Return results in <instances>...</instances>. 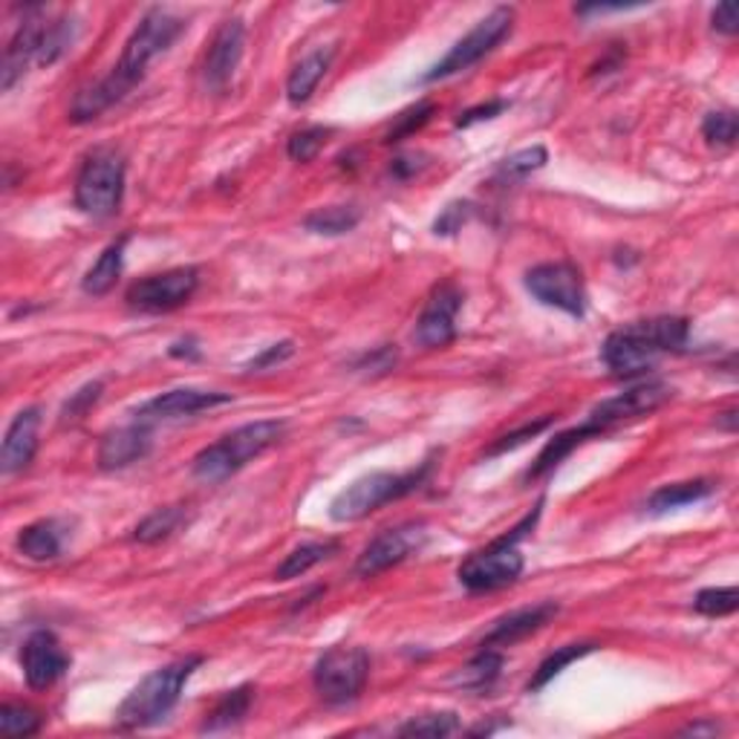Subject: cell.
Returning a JSON list of instances; mask_svg holds the SVG:
<instances>
[{
    "label": "cell",
    "mask_w": 739,
    "mask_h": 739,
    "mask_svg": "<svg viewBox=\"0 0 739 739\" xmlns=\"http://www.w3.org/2000/svg\"><path fill=\"white\" fill-rule=\"evenodd\" d=\"M168 353H171V358H191V362H197V358L203 356V353H199L197 338H191V335H188V338H183V342L171 344V349H168Z\"/></svg>",
    "instance_id": "obj_49"
},
{
    "label": "cell",
    "mask_w": 739,
    "mask_h": 739,
    "mask_svg": "<svg viewBox=\"0 0 739 739\" xmlns=\"http://www.w3.org/2000/svg\"><path fill=\"white\" fill-rule=\"evenodd\" d=\"M434 471V460H425L413 471L405 474H393V471H373V474L358 476L356 483H349L347 489L338 491L329 505V518L335 523H356L364 520L367 514L378 512L382 505L402 500L413 491H420L425 480Z\"/></svg>",
    "instance_id": "obj_5"
},
{
    "label": "cell",
    "mask_w": 739,
    "mask_h": 739,
    "mask_svg": "<svg viewBox=\"0 0 739 739\" xmlns=\"http://www.w3.org/2000/svg\"><path fill=\"white\" fill-rule=\"evenodd\" d=\"M67 526L61 520L56 518H43L36 520V523H29L18 532V552L23 558L36 563H47V561H58L61 552H65L67 543Z\"/></svg>",
    "instance_id": "obj_22"
},
{
    "label": "cell",
    "mask_w": 739,
    "mask_h": 739,
    "mask_svg": "<svg viewBox=\"0 0 739 739\" xmlns=\"http://www.w3.org/2000/svg\"><path fill=\"white\" fill-rule=\"evenodd\" d=\"M101 391H105V384L90 382V384H85L79 393H72V396L67 398V405L61 407V422H65V425L70 422L72 425V422L85 420V413L101 398Z\"/></svg>",
    "instance_id": "obj_42"
},
{
    "label": "cell",
    "mask_w": 739,
    "mask_h": 739,
    "mask_svg": "<svg viewBox=\"0 0 739 739\" xmlns=\"http://www.w3.org/2000/svg\"><path fill=\"white\" fill-rule=\"evenodd\" d=\"M682 733H693V737H699V733H719V726L713 719H704V722H693V726L682 728Z\"/></svg>",
    "instance_id": "obj_50"
},
{
    "label": "cell",
    "mask_w": 739,
    "mask_h": 739,
    "mask_svg": "<svg viewBox=\"0 0 739 739\" xmlns=\"http://www.w3.org/2000/svg\"><path fill=\"white\" fill-rule=\"evenodd\" d=\"M541 509H543V503H538L532 512L526 514V518L520 520L512 532L503 534L500 541L489 543V546L480 549V552H474V554H469V558L462 561L456 578H460V583L465 587V590L494 592V590H503V587H509V583L518 581L520 572H523V554L518 552V543L523 541L529 532H532L534 523H538V518H541Z\"/></svg>",
    "instance_id": "obj_6"
},
{
    "label": "cell",
    "mask_w": 739,
    "mask_h": 739,
    "mask_svg": "<svg viewBox=\"0 0 739 739\" xmlns=\"http://www.w3.org/2000/svg\"><path fill=\"white\" fill-rule=\"evenodd\" d=\"M333 58H335V47H318V50H313L309 56L300 58L298 65L292 67L289 79H286V96H289L292 105H304V101H309L315 87H318L321 79L327 76Z\"/></svg>",
    "instance_id": "obj_23"
},
{
    "label": "cell",
    "mask_w": 739,
    "mask_h": 739,
    "mask_svg": "<svg viewBox=\"0 0 739 739\" xmlns=\"http://www.w3.org/2000/svg\"><path fill=\"white\" fill-rule=\"evenodd\" d=\"M252 702H255V688H252V684H240V688L228 690V693H223V697L217 699L211 711L206 713V722H203L199 731L214 733L240 726L243 719L249 717Z\"/></svg>",
    "instance_id": "obj_25"
},
{
    "label": "cell",
    "mask_w": 739,
    "mask_h": 739,
    "mask_svg": "<svg viewBox=\"0 0 739 739\" xmlns=\"http://www.w3.org/2000/svg\"><path fill=\"white\" fill-rule=\"evenodd\" d=\"M500 668H503V653H497L494 647H483L465 668H460V673L454 676V684L469 690H483L497 679Z\"/></svg>",
    "instance_id": "obj_31"
},
{
    "label": "cell",
    "mask_w": 739,
    "mask_h": 739,
    "mask_svg": "<svg viewBox=\"0 0 739 739\" xmlns=\"http://www.w3.org/2000/svg\"><path fill=\"white\" fill-rule=\"evenodd\" d=\"M427 543V529L425 523H402V526L384 529L373 541L364 546L356 561V575L358 578H373L378 572H387L391 566L405 563L422 546Z\"/></svg>",
    "instance_id": "obj_12"
},
{
    "label": "cell",
    "mask_w": 739,
    "mask_h": 739,
    "mask_svg": "<svg viewBox=\"0 0 739 739\" xmlns=\"http://www.w3.org/2000/svg\"><path fill=\"white\" fill-rule=\"evenodd\" d=\"M284 434V420H257L249 422V425H240L237 431L220 436V440L211 442L208 449H203L194 456V476L208 485L223 483V480H228L240 469H246L264 451H269L272 445H277Z\"/></svg>",
    "instance_id": "obj_4"
},
{
    "label": "cell",
    "mask_w": 739,
    "mask_h": 739,
    "mask_svg": "<svg viewBox=\"0 0 739 739\" xmlns=\"http://www.w3.org/2000/svg\"><path fill=\"white\" fill-rule=\"evenodd\" d=\"M329 136H333V128H324V125H309V128L295 130L286 142V154H289L292 162H313L324 150Z\"/></svg>",
    "instance_id": "obj_33"
},
{
    "label": "cell",
    "mask_w": 739,
    "mask_h": 739,
    "mask_svg": "<svg viewBox=\"0 0 739 739\" xmlns=\"http://www.w3.org/2000/svg\"><path fill=\"white\" fill-rule=\"evenodd\" d=\"M23 679L32 690H47L70 670V656L50 630H36L21 650Z\"/></svg>",
    "instance_id": "obj_17"
},
{
    "label": "cell",
    "mask_w": 739,
    "mask_h": 739,
    "mask_svg": "<svg viewBox=\"0 0 739 739\" xmlns=\"http://www.w3.org/2000/svg\"><path fill=\"white\" fill-rule=\"evenodd\" d=\"M38 427H41V411L38 407H23L14 413L12 425L7 427L3 449H0V471L7 476L21 474L29 469V462L38 451Z\"/></svg>",
    "instance_id": "obj_20"
},
{
    "label": "cell",
    "mask_w": 739,
    "mask_h": 739,
    "mask_svg": "<svg viewBox=\"0 0 739 739\" xmlns=\"http://www.w3.org/2000/svg\"><path fill=\"white\" fill-rule=\"evenodd\" d=\"M358 223H362V208L358 206L315 208L313 214H306L304 217L306 231H313V235H327V237L347 235V231H353Z\"/></svg>",
    "instance_id": "obj_30"
},
{
    "label": "cell",
    "mask_w": 739,
    "mask_h": 739,
    "mask_svg": "<svg viewBox=\"0 0 739 739\" xmlns=\"http://www.w3.org/2000/svg\"><path fill=\"white\" fill-rule=\"evenodd\" d=\"M462 289L451 280H445L442 286H436L434 295L427 298L425 309H422L420 321H416V344L427 349H442L449 347L456 338V315L462 309Z\"/></svg>",
    "instance_id": "obj_14"
},
{
    "label": "cell",
    "mask_w": 739,
    "mask_h": 739,
    "mask_svg": "<svg viewBox=\"0 0 739 739\" xmlns=\"http://www.w3.org/2000/svg\"><path fill=\"white\" fill-rule=\"evenodd\" d=\"M434 101H416L413 107H407L405 114H398L396 119H393L391 130H387V136H384V142L393 145V142H402V139H407V136H413L416 130H422L431 121V116H434Z\"/></svg>",
    "instance_id": "obj_38"
},
{
    "label": "cell",
    "mask_w": 739,
    "mask_h": 739,
    "mask_svg": "<svg viewBox=\"0 0 739 739\" xmlns=\"http://www.w3.org/2000/svg\"><path fill=\"white\" fill-rule=\"evenodd\" d=\"M188 23L179 18V14L168 12V9H148L142 14V21L136 23V29L130 32L121 58L116 61V67L107 72L105 79L96 81V85L85 87V90L76 92L70 107V119L76 125H87V121L99 119L105 110L121 101L134 90L139 81L145 79L148 67L157 61L159 56L171 50L177 38L183 36Z\"/></svg>",
    "instance_id": "obj_1"
},
{
    "label": "cell",
    "mask_w": 739,
    "mask_h": 739,
    "mask_svg": "<svg viewBox=\"0 0 739 739\" xmlns=\"http://www.w3.org/2000/svg\"><path fill=\"white\" fill-rule=\"evenodd\" d=\"M737 134H739V121L737 114H731V110H713V114L704 116L702 136L708 145L731 148V145L737 142Z\"/></svg>",
    "instance_id": "obj_39"
},
{
    "label": "cell",
    "mask_w": 739,
    "mask_h": 739,
    "mask_svg": "<svg viewBox=\"0 0 739 739\" xmlns=\"http://www.w3.org/2000/svg\"><path fill=\"white\" fill-rule=\"evenodd\" d=\"M199 286V269L194 266H179V269L159 272V275L139 277L136 284L128 286L125 300L136 313H174L183 304L194 298Z\"/></svg>",
    "instance_id": "obj_11"
},
{
    "label": "cell",
    "mask_w": 739,
    "mask_h": 739,
    "mask_svg": "<svg viewBox=\"0 0 739 739\" xmlns=\"http://www.w3.org/2000/svg\"><path fill=\"white\" fill-rule=\"evenodd\" d=\"M690 324L676 315H661L650 321H633L627 327L607 335L601 358L607 370L619 378H635L668 353H682L688 347Z\"/></svg>",
    "instance_id": "obj_2"
},
{
    "label": "cell",
    "mask_w": 739,
    "mask_h": 739,
    "mask_svg": "<svg viewBox=\"0 0 739 739\" xmlns=\"http://www.w3.org/2000/svg\"><path fill=\"white\" fill-rule=\"evenodd\" d=\"M558 612H561V607L554 604V601H543V604H532L523 607V610L509 612V615H503V619L491 624V630L485 633L480 647H494V650H497V647L518 644V641L529 639V635H534L538 630H543Z\"/></svg>",
    "instance_id": "obj_21"
},
{
    "label": "cell",
    "mask_w": 739,
    "mask_h": 739,
    "mask_svg": "<svg viewBox=\"0 0 739 739\" xmlns=\"http://www.w3.org/2000/svg\"><path fill=\"white\" fill-rule=\"evenodd\" d=\"M512 23H514L512 7H497L494 12H489L483 21H476V27L471 29L469 36L460 38V41H456L454 47H451V50L425 72V76H422L420 85H434V81L451 79L456 72H465L474 65H480V61L497 50L500 43H503V38L512 32Z\"/></svg>",
    "instance_id": "obj_8"
},
{
    "label": "cell",
    "mask_w": 739,
    "mask_h": 739,
    "mask_svg": "<svg viewBox=\"0 0 739 739\" xmlns=\"http://www.w3.org/2000/svg\"><path fill=\"white\" fill-rule=\"evenodd\" d=\"M243 47H246V27L240 18H228L214 32L208 52L203 58V85L211 92H223L231 79H235L237 67H240Z\"/></svg>",
    "instance_id": "obj_16"
},
{
    "label": "cell",
    "mask_w": 739,
    "mask_h": 739,
    "mask_svg": "<svg viewBox=\"0 0 739 739\" xmlns=\"http://www.w3.org/2000/svg\"><path fill=\"white\" fill-rule=\"evenodd\" d=\"M185 523H188V505H165V509H157L154 514H148V518L134 529V541L145 543V546H154V543L168 541Z\"/></svg>",
    "instance_id": "obj_28"
},
{
    "label": "cell",
    "mask_w": 739,
    "mask_h": 739,
    "mask_svg": "<svg viewBox=\"0 0 739 739\" xmlns=\"http://www.w3.org/2000/svg\"><path fill=\"white\" fill-rule=\"evenodd\" d=\"M292 356H295V342L286 338V342L272 344V347H266L260 356L252 358V362L246 364V370H249V373H260V370H272V367H277V364H284L286 358H292Z\"/></svg>",
    "instance_id": "obj_44"
},
{
    "label": "cell",
    "mask_w": 739,
    "mask_h": 739,
    "mask_svg": "<svg viewBox=\"0 0 739 739\" xmlns=\"http://www.w3.org/2000/svg\"><path fill=\"white\" fill-rule=\"evenodd\" d=\"M370 679V653L364 647H329L315 661L313 688L327 704H349L364 693Z\"/></svg>",
    "instance_id": "obj_9"
},
{
    "label": "cell",
    "mask_w": 739,
    "mask_h": 739,
    "mask_svg": "<svg viewBox=\"0 0 739 739\" xmlns=\"http://www.w3.org/2000/svg\"><path fill=\"white\" fill-rule=\"evenodd\" d=\"M43 717L27 704H12L7 702L0 708V731L7 737H32L41 731Z\"/></svg>",
    "instance_id": "obj_36"
},
{
    "label": "cell",
    "mask_w": 739,
    "mask_h": 739,
    "mask_svg": "<svg viewBox=\"0 0 739 739\" xmlns=\"http://www.w3.org/2000/svg\"><path fill=\"white\" fill-rule=\"evenodd\" d=\"M717 425H722L728 431V434H733V431H737V411H726V413H719L717 416Z\"/></svg>",
    "instance_id": "obj_51"
},
{
    "label": "cell",
    "mask_w": 739,
    "mask_h": 739,
    "mask_svg": "<svg viewBox=\"0 0 739 739\" xmlns=\"http://www.w3.org/2000/svg\"><path fill=\"white\" fill-rule=\"evenodd\" d=\"M474 217V203H451V206L442 208V214L434 223V235L451 237L456 231H462V226Z\"/></svg>",
    "instance_id": "obj_43"
},
{
    "label": "cell",
    "mask_w": 739,
    "mask_h": 739,
    "mask_svg": "<svg viewBox=\"0 0 739 739\" xmlns=\"http://www.w3.org/2000/svg\"><path fill=\"white\" fill-rule=\"evenodd\" d=\"M529 295L541 300L543 306L561 309L572 318H583L587 313V289H583V275L575 264L569 260H554V264L532 266L523 277Z\"/></svg>",
    "instance_id": "obj_10"
},
{
    "label": "cell",
    "mask_w": 739,
    "mask_h": 739,
    "mask_svg": "<svg viewBox=\"0 0 739 739\" xmlns=\"http://www.w3.org/2000/svg\"><path fill=\"white\" fill-rule=\"evenodd\" d=\"M228 402H231V393L177 387V391L159 393V396H154L150 402L136 407L134 420L145 422V425H157V422L183 420V416H194V413L199 411H211V407L228 405Z\"/></svg>",
    "instance_id": "obj_18"
},
{
    "label": "cell",
    "mask_w": 739,
    "mask_h": 739,
    "mask_svg": "<svg viewBox=\"0 0 739 739\" xmlns=\"http://www.w3.org/2000/svg\"><path fill=\"white\" fill-rule=\"evenodd\" d=\"M393 364H396V349L378 347L373 349V353H364L356 362V370H364V373H387Z\"/></svg>",
    "instance_id": "obj_46"
},
{
    "label": "cell",
    "mask_w": 739,
    "mask_h": 739,
    "mask_svg": "<svg viewBox=\"0 0 739 739\" xmlns=\"http://www.w3.org/2000/svg\"><path fill=\"white\" fill-rule=\"evenodd\" d=\"M739 607V592L737 587H711V590H702L693 598V610L704 619H726L733 615Z\"/></svg>",
    "instance_id": "obj_34"
},
{
    "label": "cell",
    "mask_w": 739,
    "mask_h": 739,
    "mask_svg": "<svg viewBox=\"0 0 739 739\" xmlns=\"http://www.w3.org/2000/svg\"><path fill=\"white\" fill-rule=\"evenodd\" d=\"M460 731V719L456 713L442 711V713H425V717H413L411 722L398 728L402 737H431V739H442L451 737V733Z\"/></svg>",
    "instance_id": "obj_35"
},
{
    "label": "cell",
    "mask_w": 739,
    "mask_h": 739,
    "mask_svg": "<svg viewBox=\"0 0 739 739\" xmlns=\"http://www.w3.org/2000/svg\"><path fill=\"white\" fill-rule=\"evenodd\" d=\"M72 41H76V21H72V18H58V21H52L50 27H47V38H43V50L41 58H38V65H56L58 58L70 50Z\"/></svg>",
    "instance_id": "obj_37"
},
{
    "label": "cell",
    "mask_w": 739,
    "mask_h": 739,
    "mask_svg": "<svg viewBox=\"0 0 739 739\" xmlns=\"http://www.w3.org/2000/svg\"><path fill=\"white\" fill-rule=\"evenodd\" d=\"M604 431L601 427H595L592 422H583V425L572 427V431H566V434H558L554 440L546 442V449L538 454V460H534V465L529 469V480H541V476H546L549 471H554L558 465H561L563 460H566L572 451L578 449V445H583L587 440H592V436H601Z\"/></svg>",
    "instance_id": "obj_24"
},
{
    "label": "cell",
    "mask_w": 739,
    "mask_h": 739,
    "mask_svg": "<svg viewBox=\"0 0 739 739\" xmlns=\"http://www.w3.org/2000/svg\"><path fill=\"white\" fill-rule=\"evenodd\" d=\"M673 398V387L664 382H641L635 384V387H630V391L624 393H615V396L604 398L601 405H595L590 411V420L595 427H601V431H610V427L621 425V422H630V420H641V416H647V413L659 411V407H664Z\"/></svg>",
    "instance_id": "obj_13"
},
{
    "label": "cell",
    "mask_w": 739,
    "mask_h": 739,
    "mask_svg": "<svg viewBox=\"0 0 739 739\" xmlns=\"http://www.w3.org/2000/svg\"><path fill=\"white\" fill-rule=\"evenodd\" d=\"M125 197V157L114 148H96L76 177V208L87 217H114Z\"/></svg>",
    "instance_id": "obj_7"
},
{
    "label": "cell",
    "mask_w": 739,
    "mask_h": 739,
    "mask_svg": "<svg viewBox=\"0 0 739 739\" xmlns=\"http://www.w3.org/2000/svg\"><path fill=\"white\" fill-rule=\"evenodd\" d=\"M598 644H592V641H583V644H566V647H558L554 653H549L546 659L541 661V668L534 670V676L529 679V690H541L546 688L549 682H552L554 676H561L563 668H569L572 661L583 659V656H590L592 650H595Z\"/></svg>",
    "instance_id": "obj_32"
},
{
    "label": "cell",
    "mask_w": 739,
    "mask_h": 739,
    "mask_svg": "<svg viewBox=\"0 0 739 739\" xmlns=\"http://www.w3.org/2000/svg\"><path fill=\"white\" fill-rule=\"evenodd\" d=\"M338 549H342V543L338 541H315L292 549V552L284 558V563L275 569V581H292V578L306 575L313 566L329 561Z\"/></svg>",
    "instance_id": "obj_29"
},
{
    "label": "cell",
    "mask_w": 739,
    "mask_h": 739,
    "mask_svg": "<svg viewBox=\"0 0 739 739\" xmlns=\"http://www.w3.org/2000/svg\"><path fill=\"white\" fill-rule=\"evenodd\" d=\"M711 21H713V29L722 32V36H737L739 18H737V7H733V3H722V7L713 9Z\"/></svg>",
    "instance_id": "obj_47"
},
{
    "label": "cell",
    "mask_w": 739,
    "mask_h": 739,
    "mask_svg": "<svg viewBox=\"0 0 739 739\" xmlns=\"http://www.w3.org/2000/svg\"><path fill=\"white\" fill-rule=\"evenodd\" d=\"M145 422L134 420L130 425L116 427L110 434L101 436L99 445V469L101 471H121L134 465V462L145 460L150 454V445H154V434Z\"/></svg>",
    "instance_id": "obj_19"
},
{
    "label": "cell",
    "mask_w": 739,
    "mask_h": 739,
    "mask_svg": "<svg viewBox=\"0 0 739 739\" xmlns=\"http://www.w3.org/2000/svg\"><path fill=\"white\" fill-rule=\"evenodd\" d=\"M713 483L711 480H690V483H673V485H661L659 491H653L647 497V512L650 514H668L673 509H682V505L699 503V500L711 497Z\"/></svg>",
    "instance_id": "obj_27"
},
{
    "label": "cell",
    "mask_w": 739,
    "mask_h": 739,
    "mask_svg": "<svg viewBox=\"0 0 739 739\" xmlns=\"http://www.w3.org/2000/svg\"><path fill=\"white\" fill-rule=\"evenodd\" d=\"M552 422H554V416H546V420L529 422V425H523L520 431H512V434H503L500 440H494V445L485 451V456H500V454H505V451H514V449H520V445H526L529 440H534L538 434H543Z\"/></svg>",
    "instance_id": "obj_41"
},
{
    "label": "cell",
    "mask_w": 739,
    "mask_h": 739,
    "mask_svg": "<svg viewBox=\"0 0 739 739\" xmlns=\"http://www.w3.org/2000/svg\"><path fill=\"white\" fill-rule=\"evenodd\" d=\"M41 7H29L23 21L18 23L14 36L9 38L7 52H3V65H0V90H12L18 81L23 79L27 67L41 58L43 38H47V27L50 23L41 18Z\"/></svg>",
    "instance_id": "obj_15"
},
{
    "label": "cell",
    "mask_w": 739,
    "mask_h": 739,
    "mask_svg": "<svg viewBox=\"0 0 739 739\" xmlns=\"http://www.w3.org/2000/svg\"><path fill=\"white\" fill-rule=\"evenodd\" d=\"M128 240H130L128 235H121L119 240L110 243V246L99 255V260L87 269L85 280H81V289H85L87 295L101 298V295H107V292L114 289L116 280H119L121 275V264H125V246H128Z\"/></svg>",
    "instance_id": "obj_26"
},
{
    "label": "cell",
    "mask_w": 739,
    "mask_h": 739,
    "mask_svg": "<svg viewBox=\"0 0 739 739\" xmlns=\"http://www.w3.org/2000/svg\"><path fill=\"white\" fill-rule=\"evenodd\" d=\"M420 159H422V157H398V159H393L391 174H393V177H398V179L413 177V174H416V171H420V168H422Z\"/></svg>",
    "instance_id": "obj_48"
},
{
    "label": "cell",
    "mask_w": 739,
    "mask_h": 739,
    "mask_svg": "<svg viewBox=\"0 0 739 739\" xmlns=\"http://www.w3.org/2000/svg\"><path fill=\"white\" fill-rule=\"evenodd\" d=\"M546 162H549L546 148L534 145V148L520 150V154H514V157L505 159V162L497 168V177L500 179H523V177H529V174L541 171Z\"/></svg>",
    "instance_id": "obj_40"
},
{
    "label": "cell",
    "mask_w": 739,
    "mask_h": 739,
    "mask_svg": "<svg viewBox=\"0 0 739 739\" xmlns=\"http://www.w3.org/2000/svg\"><path fill=\"white\" fill-rule=\"evenodd\" d=\"M509 107H512V105H509L505 99L489 101V105H480V107H471V110H465V114L456 119V128H471V125H480V121L497 119V116L505 114Z\"/></svg>",
    "instance_id": "obj_45"
},
{
    "label": "cell",
    "mask_w": 739,
    "mask_h": 739,
    "mask_svg": "<svg viewBox=\"0 0 739 739\" xmlns=\"http://www.w3.org/2000/svg\"><path fill=\"white\" fill-rule=\"evenodd\" d=\"M199 664H203V656H185V659L171 661V664L145 676L116 708V726L139 731V728L162 722L174 711V704L179 702L185 684Z\"/></svg>",
    "instance_id": "obj_3"
}]
</instances>
